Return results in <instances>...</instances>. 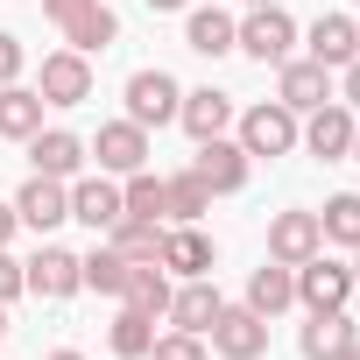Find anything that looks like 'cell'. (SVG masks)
I'll list each match as a JSON object with an SVG mask.
<instances>
[{
	"label": "cell",
	"mask_w": 360,
	"mask_h": 360,
	"mask_svg": "<svg viewBox=\"0 0 360 360\" xmlns=\"http://www.w3.org/2000/svg\"><path fill=\"white\" fill-rule=\"evenodd\" d=\"M346 297H353V269L346 262H332L325 248L311 262H297V304L304 311H346Z\"/></svg>",
	"instance_id": "obj_4"
},
{
	"label": "cell",
	"mask_w": 360,
	"mask_h": 360,
	"mask_svg": "<svg viewBox=\"0 0 360 360\" xmlns=\"http://www.w3.org/2000/svg\"><path fill=\"white\" fill-rule=\"evenodd\" d=\"M43 360H85V353H78V346H57V353H43Z\"/></svg>",
	"instance_id": "obj_39"
},
{
	"label": "cell",
	"mask_w": 360,
	"mask_h": 360,
	"mask_svg": "<svg viewBox=\"0 0 360 360\" xmlns=\"http://www.w3.org/2000/svg\"><path fill=\"white\" fill-rule=\"evenodd\" d=\"M36 127H43V92L22 85V78L0 85V134H8V141H29Z\"/></svg>",
	"instance_id": "obj_24"
},
{
	"label": "cell",
	"mask_w": 360,
	"mask_h": 360,
	"mask_svg": "<svg viewBox=\"0 0 360 360\" xmlns=\"http://www.w3.org/2000/svg\"><path fill=\"white\" fill-rule=\"evenodd\" d=\"M176 106H184V85H176L169 71H134L127 78V120L134 127H169Z\"/></svg>",
	"instance_id": "obj_5"
},
{
	"label": "cell",
	"mask_w": 360,
	"mask_h": 360,
	"mask_svg": "<svg viewBox=\"0 0 360 360\" xmlns=\"http://www.w3.org/2000/svg\"><path fill=\"white\" fill-rule=\"evenodd\" d=\"M339 106H353V113H360V57L346 64V99H339Z\"/></svg>",
	"instance_id": "obj_36"
},
{
	"label": "cell",
	"mask_w": 360,
	"mask_h": 360,
	"mask_svg": "<svg viewBox=\"0 0 360 360\" xmlns=\"http://www.w3.org/2000/svg\"><path fill=\"white\" fill-rule=\"evenodd\" d=\"M106 346H113V360H148V346H155V318H141V311L127 304V311L113 318Z\"/></svg>",
	"instance_id": "obj_29"
},
{
	"label": "cell",
	"mask_w": 360,
	"mask_h": 360,
	"mask_svg": "<svg viewBox=\"0 0 360 360\" xmlns=\"http://www.w3.org/2000/svg\"><path fill=\"white\" fill-rule=\"evenodd\" d=\"M148 360H212V346H205L198 332H155Z\"/></svg>",
	"instance_id": "obj_32"
},
{
	"label": "cell",
	"mask_w": 360,
	"mask_h": 360,
	"mask_svg": "<svg viewBox=\"0 0 360 360\" xmlns=\"http://www.w3.org/2000/svg\"><path fill=\"white\" fill-rule=\"evenodd\" d=\"M0 339H8V304H0Z\"/></svg>",
	"instance_id": "obj_43"
},
{
	"label": "cell",
	"mask_w": 360,
	"mask_h": 360,
	"mask_svg": "<svg viewBox=\"0 0 360 360\" xmlns=\"http://www.w3.org/2000/svg\"><path fill=\"white\" fill-rule=\"evenodd\" d=\"M36 92H43V106H85L92 99V57L85 50H50Z\"/></svg>",
	"instance_id": "obj_6"
},
{
	"label": "cell",
	"mask_w": 360,
	"mask_h": 360,
	"mask_svg": "<svg viewBox=\"0 0 360 360\" xmlns=\"http://www.w3.org/2000/svg\"><path fill=\"white\" fill-rule=\"evenodd\" d=\"M353 339H360V332H353V318H346V311H311V325H304V339H297V346H304V360H339Z\"/></svg>",
	"instance_id": "obj_23"
},
{
	"label": "cell",
	"mask_w": 360,
	"mask_h": 360,
	"mask_svg": "<svg viewBox=\"0 0 360 360\" xmlns=\"http://www.w3.org/2000/svg\"><path fill=\"white\" fill-rule=\"evenodd\" d=\"M64 43L85 50V57H92V50H113V43H120V15L106 8V0H85V8L64 22Z\"/></svg>",
	"instance_id": "obj_20"
},
{
	"label": "cell",
	"mask_w": 360,
	"mask_h": 360,
	"mask_svg": "<svg viewBox=\"0 0 360 360\" xmlns=\"http://www.w3.org/2000/svg\"><path fill=\"white\" fill-rule=\"evenodd\" d=\"M22 276H29V290H36L43 304H64V297L85 290V269H78L71 248H36V255L22 262Z\"/></svg>",
	"instance_id": "obj_8"
},
{
	"label": "cell",
	"mask_w": 360,
	"mask_h": 360,
	"mask_svg": "<svg viewBox=\"0 0 360 360\" xmlns=\"http://www.w3.org/2000/svg\"><path fill=\"white\" fill-rule=\"evenodd\" d=\"M15 219L22 226H36V233H50V226H64L71 219V184H64V176H29V184L15 191Z\"/></svg>",
	"instance_id": "obj_9"
},
{
	"label": "cell",
	"mask_w": 360,
	"mask_h": 360,
	"mask_svg": "<svg viewBox=\"0 0 360 360\" xmlns=\"http://www.w3.org/2000/svg\"><path fill=\"white\" fill-rule=\"evenodd\" d=\"M233 50H248L255 64H290L297 22H290L283 8H248V22H233Z\"/></svg>",
	"instance_id": "obj_2"
},
{
	"label": "cell",
	"mask_w": 360,
	"mask_h": 360,
	"mask_svg": "<svg viewBox=\"0 0 360 360\" xmlns=\"http://www.w3.org/2000/svg\"><path fill=\"white\" fill-rule=\"evenodd\" d=\"M353 106H339V99H325V106H311L304 113V127H297V141L318 155V162H346V148H353Z\"/></svg>",
	"instance_id": "obj_7"
},
{
	"label": "cell",
	"mask_w": 360,
	"mask_h": 360,
	"mask_svg": "<svg viewBox=\"0 0 360 360\" xmlns=\"http://www.w3.org/2000/svg\"><path fill=\"white\" fill-rule=\"evenodd\" d=\"M176 120H184V134H191V141H212V134H226V127H233V99H226V92H212V85H198V92H184Z\"/></svg>",
	"instance_id": "obj_17"
},
{
	"label": "cell",
	"mask_w": 360,
	"mask_h": 360,
	"mask_svg": "<svg viewBox=\"0 0 360 360\" xmlns=\"http://www.w3.org/2000/svg\"><path fill=\"white\" fill-rule=\"evenodd\" d=\"M85 155H99L106 176H134V169H148V127H134V120H106L99 141H92Z\"/></svg>",
	"instance_id": "obj_10"
},
{
	"label": "cell",
	"mask_w": 360,
	"mask_h": 360,
	"mask_svg": "<svg viewBox=\"0 0 360 360\" xmlns=\"http://www.w3.org/2000/svg\"><path fill=\"white\" fill-rule=\"evenodd\" d=\"M184 43L198 57H226L233 50V15H219L212 0H191V22H184Z\"/></svg>",
	"instance_id": "obj_25"
},
{
	"label": "cell",
	"mask_w": 360,
	"mask_h": 360,
	"mask_svg": "<svg viewBox=\"0 0 360 360\" xmlns=\"http://www.w3.org/2000/svg\"><path fill=\"white\" fill-rule=\"evenodd\" d=\"M339 360H360V339H353V346H346V353H339Z\"/></svg>",
	"instance_id": "obj_40"
},
{
	"label": "cell",
	"mask_w": 360,
	"mask_h": 360,
	"mask_svg": "<svg viewBox=\"0 0 360 360\" xmlns=\"http://www.w3.org/2000/svg\"><path fill=\"white\" fill-rule=\"evenodd\" d=\"M276 99H283L290 113H311V106L332 99V71H325L318 57H290V64H276Z\"/></svg>",
	"instance_id": "obj_12"
},
{
	"label": "cell",
	"mask_w": 360,
	"mask_h": 360,
	"mask_svg": "<svg viewBox=\"0 0 360 360\" xmlns=\"http://www.w3.org/2000/svg\"><path fill=\"white\" fill-rule=\"evenodd\" d=\"M29 162H36L43 176H64V184H71V176L85 169V141H78L71 127H36V134H29Z\"/></svg>",
	"instance_id": "obj_15"
},
{
	"label": "cell",
	"mask_w": 360,
	"mask_h": 360,
	"mask_svg": "<svg viewBox=\"0 0 360 360\" xmlns=\"http://www.w3.org/2000/svg\"><path fill=\"white\" fill-rule=\"evenodd\" d=\"M113 248H120L127 262H155V255H162V219H127V212H120Z\"/></svg>",
	"instance_id": "obj_30"
},
{
	"label": "cell",
	"mask_w": 360,
	"mask_h": 360,
	"mask_svg": "<svg viewBox=\"0 0 360 360\" xmlns=\"http://www.w3.org/2000/svg\"><path fill=\"white\" fill-rule=\"evenodd\" d=\"M318 226H325V240H339V248H360V191H339V198L318 212Z\"/></svg>",
	"instance_id": "obj_31"
},
{
	"label": "cell",
	"mask_w": 360,
	"mask_h": 360,
	"mask_svg": "<svg viewBox=\"0 0 360 360\" xmlns=\"http://www.w3.org/2000/svg\"><path fill=\"white\" fill-rule=\"evenodd\" d=\"M120 205H127V219H169V191H162L155 169H134V176H127V184H120Z\"/></svg>",
	"instance_id": "obj_28"
},
{
	"label": "cell",
	"mask_w": 360,
	"mask_h": 360,
	"mask_svg": "<svg viewBox=\"0 0 360 360\" xmlns=\"http://www.w3.org/2000/svg\"><path fill=\"white\" fill-rule=\"evenodd\" d=\"M290 304H297V269H283V262H262V269L248 276V311L276 318V311H290Z\"/></svg>",
	"instance_id": "obj_22"
},
{
	"label": "cell",
	"mask_w": 360,
	"mask_h": 360,
	"mask_svg": "<svg viewBox=\"0 0 360 360\" xmlns=\"http://www.w3.org/2000/svg\"><path fill=\"white\" fill-rule=\"evenodd\" d=\"M311 57H318L325 71H346V64L360 57V22H346V15H318V22H311Z\"/></svg>",
	"instance_id": "obj_18"
},
{
	"label": "cell",
	"mask_w": 360,
	"mask_h": 360,
	"mask_svg": "<svg viewBox=\"0 0 360 360\" xmlns=\"http://www.w3.org/2000/svg\"><path fill=\"white\" fill-rule=\"evenodd\" d=\"M346 155H353V162H360V127H353V148H346Z\"/></svg>",
	"instance_id": "obj_41"
},
{
	"label": "cell",
	"mask_w": 360,
	"mask_h": 360,
	"mask_svg": "<svg viewBox=\"0 0 360 360\" xmlns=\"http://www.w3.org/2000/svg\"><path fill=\"white\" fill-rule=\"evenodd\" d=\"M240 148H248V162H276V155H290V148H297V113H290L283 99L248 106V113H240Z\"/></svg>",
	"instance_id": "obj_1"
},
{
	"label": "cell",
	"mask_w": 360,
	"mask_h": 360,
	"mask_svg": "<svg viewBox=\"0 0 360 360\" xmlns=\"http://www.w3.org/2000/svg\"><path fill=\"white\" fill-rule=\"evenodd\" d=\"M120 184H113V176L99 169V176H78V184H71V219L78 226H92V233H113L120 226Z\"/></svg>",
	"instance_id": "obj_14"
},
{
	"label": "cell",
	"mask_w": 360,
	"mask_h": 360,
	"mask_svg": "<svg viewBox=\"0 0 360 360\" xmlns=\"http://www.w3.org/2000/svg\"><path fill=\"white\" fill-rule=\"evenodd\" d=\"M78 8H85V0H43V15H50V22H57V29H64V22H71V15H78Z\"/></svg>",
	"instance_id": "obj_35"
},
{
	"label": "cell",
	"mask_w": 360,
	"mask_h": 360,
	"mask_svg": "<svg viewBox=\"0 0 360 360\" xmlns=\"http://www.w3.org/2000/svg\"><path fill=\"white\" fill-rule=\"evenodd\" d=\"M191 169H198V184H205L212 198H226V191H240V184H248V148H240V141H226V134H212V141H198Z\"/></svg>",
	"instance_id": "obj_11"
},
{
	"label": "cell",
	"mask_w": 360,
	"mask_h": 360,
	"mask_svg": "<svg viewBox=\"0 0 360 360\" xmlns=\"http://www.w3.org/2000/svg\"><path fill=\"white\" fill-rule=\"evenodd\" d=\"M169 297H176V290H169V269H162V262H134V269H127L120 304H134L141 318H169Z\"/></svg>",
	"instance_id": "obj_21"
},
{
	"label": "cell",
	"mask_w": 360,
	"mask_h": 360,
	"mask_svg": "<svg viewBox=\"0 0 360 360\" xmlns=\"http://www.w3.org/2000/svg\"><path fill=\"white\" fill-rule=\"evenodd\" d=\"M248 8H276V0H248Z\"/></svg>",
	"instance_id": "obj_44"
},
{
	"label": "cell",
	"mask_w": 360,
	"mask_h": 360,
	"mask_svg": "<svg viewBox=\"0 0 360 360\" xmlns=\"http://www.w3.org/2000/svg\"><path fill=\"white\" fill-rule=\"evenodd\" d=\"M353 290H360V248H353Z\"/></svg>",
	"instance_id": "obj_42"
},
{
	"label": "cell",
	"mask_w": 360,
	"mask_h": 360,
	"mask_svg": "<svg viewBox=\"0 0 360 360\" xmlns=\"http://www.w3.org/2000/svg\"><path fill=\"white\" fill-rule=\"evenodd\" d=\"M219 304H226V297H219V283H212V276H191L184 290L169 297V325L205 339V332H212V318H219Z\"/></svg>",
	"instance_id": "obj_16"
},
{
	"label": "cell",
	"mask_w": 360,
	"mask_h": 360,
	"mask_svg": "<svg viewBox=\"0 0 360 360\" xmlns=\"http://www.w3.org/2000/svg\"><path fill=\"white\" fill-rule=\"evenodd\" d=\"M148 8H155V15H176V8H191V0H148Z\"/></svg>",
	"instance_id": "obj_38"
},
{
	"label": "cell",
	"mask_w": 360,
	"mask_h": 360,
	"mask_svg": "<svg viewBox=\"0 0 360 360\" xmlns=\"http://www.w3.org/2000/svg\"><path fill=\"white\" fill-rule=\"evenodd\" d=\"M162 191H169V219H176V226H198V219L212 212V191L198 184V169H176V176H162Z\"/></svg>",
	"instance_id": "obj_26"
},
{
	"label": "cell",
	"mask_w": 360,
	"mask_h": 360,
	"mask_svg": "<svg viewBox=\"0 0 360 360\" xmlns=\"http://www.w3.org/2000/svg\"><path fill=\"white\" fill-rule=\"evenodd\" d=\"M78 269H85V290H99V297H120V290H127V269H134V262H127V255H120V248L106 240V248L78 255Z\"/></svg>",
	"instance_id": "obj_27"
},
{
	"label": "cell",
	"mask_w": 360,
	"mask_h": 360,
	"mask_svg": "<svg viewBox=\"0 0 360 360\" xmlns=\"http://www.w3.org/2000/svg\"><path fill=\"white\" fill-rule=\"evenodd\" d=\"M22 290H29V276H22V262H15L8 248H0V304H15Z\"/></svg>",
	"instance_id": "obj_33"
},
{
	"label": "cell",
	"mask_w": 360,
	"mask_h": 360,
	"mask_svg": "<svg viewBox=\"0 0 360 360\" xmlns=\"http://www.w3.org/2000/svg\"><path fill=\"white\" fill-rule=\"evenodd\" d=\"M15 226H22V219H15V205H0V248L15 240Z\"/></svg>",
	"instance_id": "obj_37"
},
{
	"label": "cell",
	"mask_w": 360,
	"mask_h": 360,
	"mask_svg": "<svg viewBox=\"0 0 360 360\" xmlns=\"http://www.w3.org/2000/svg\"><path fill=\"white\" fill-rule=\"evenodd\" d=\"M22 64H29V57H22V36L0 29V85H15V78H22Z\"/></svg>",
	"instance_id": "obj_34"
},
{
	"label": "cell",
	"mask_w": 360,
	"mask_h": 360,
	"mask_svg": "<svg viewBox=\"0 0 360 360\" xmlns=\"http://www.w3.org/2000/svg\"><path fill=\"white\" fill-rule=\"evenodd\" d=\"M205 339H212L219 360H262V353H269V318L248 311V304H219V318H212Z\"/></svg>",
	"instance_id": "obj_3"
},
{
	"label": "cell",
	"mask_w": 360,
	"mask_h": 360,
	"mask_svg": "<svg viewBox=\"0 0 360 360\" xmlns=\"http://www.w3.org/2000/svg\"><path fill=\"white\" fill-rule=\"evenodd\" d=\"M155 262H162L169 276H184V283H191V276H212V240H205L198 226H169Z\"/></svg>",
	"instance_id": "obj_19"
},
{
	"label": "cell",
	"mask_w": 360,
	"mask_h": 360,
	"mask_svg": "<svg viewBox=\"0 0 360 360\" xmlns=\"http://www.w3.org/2000/svg\"><path fill=\"white\" fill-rule=\"evenodd\" d=\"M318 248H325V226H318V212H276V219H269V262L297 269V262H311Z\"/></svg>",
	"instance_id": "obj_13"
}]
</instances>
